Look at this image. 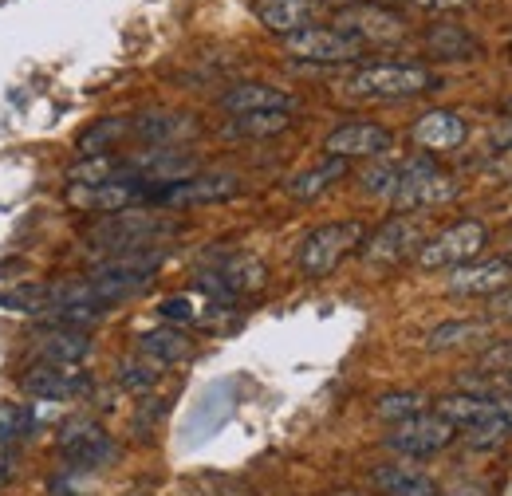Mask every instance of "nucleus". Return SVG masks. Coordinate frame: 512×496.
<instances>
[{
	"mask_svg": "<svg viewBox=\"0 0 512 496\" xmlns=\"http://www.w3.org/2000/svg\"><path fill=\"white\" fill-rule=\"evenodd\" d=\"M182 225L166 221L158 213H138V209H123V213H107L99 225L87 229V245L103 256H123V252H150L162 248V241L178 237Z\"/></svg>",
	"mask_w": 512,
	"mask_h": 496,
	"instance_id": "f257e3e1",
	"label": "nucleus"
},
{
	"mask_svg": "<svg viewBox=\"0 0 512 496\" xmlns=\"http://www.w3.org/2000/svg\"><path fill=\"white\" fill-rule=\"evenodd\" d=\"M347 95L355 99H375V103H398V99H418L438 87V75L422 63H367L355 67L343 79Z\"/></svg>",
	"mask_w": 512,
	"mask_h": 496,
	"instance_id": "f03ea898",
	"label": "nucleus"
},
{
	"mask_svg": "<svg viewBox=\"0 0 512 496\" xmlns=\"http://www.w3.org/2000/svg\"><path fill=\"white\" fill-rule=\"evenodd\" d=\"M162 260H166V248L103 256V260L87 272V280H91V288L99 292V300L111 308V304L127 300V296H134V292H142V288L154 280V272L162 268Z\"/></svg>",
	"mask_w": 512,
	"mask_h": 496,
	"instance_id": "7ed1b4c3",
	"label": "nucleus"
},
{
	"mask_svg": "<svg viewBox=\"0 0 512 496\" xmlns=\"http://www.w3.org/2000/svg\"><path fill=\"white\" fill-rule=\"evenodd\" d=\"M367 241V233H363V225L359 221H331V225H320V229H312L300 248H296V268L304 272V276H312V280H320L327 272H335L355 248H363Z\"/></svg>",
	"mask_w": 512,
	"mask_h": 496,
	"instance_id": "20e7f679",
	"label": "nucleus"
},
{
	"mask_svg": "<svg viewBox=\"0 0 512 496\" xmlns=\"http://www.w3.org/2000/svg\"><path fill=\"white\" fill-rule=\"evenodd\" d=\"M457 182L442 174L430 158H410L402 162V182L390 193V205L398 213H418V209H438V205H449L457 197Z\"/></svg>",
	"mask_w": 512,
	"mask_h": 496,
	"instance_id": "39448f33",
	"label": "nucleus"
},
{
	"mask_svg": "<svg viewBox=\"0 0 512 496\" xmlns=\"http://www.w3.org/2000/svg\"><path fill=\"white\" fill-rule=\"evenodd\" d=\"M489 245V229L477 221V217H465V221H453L442 233H434L426 245L418 248V264L426 272H442V268H461L469 260L481 256V248Z\"/></svg>",
	"mask_w": 512,
	"mask_h": 496,
	"instance_id": "423d86ee",
	"label": "nucleus"
},
{
	"mask_svg": "<svg viewBox=\"0 0 512 496\" xmlns=\"http://www.w3.org/2000/svg\"><path fill=\"white\" fill-rule=\"evenodd\" d=\"M119 445L111 441V434L91 422V418H75L67 422L64 434H60V461H64L71 473H91V469H103L107 461H115Z\"/></svg>",
	"mask_w": 512,
	"mask_h": 496,
	"instance_id": "0eeeda50",
	"label": "nucleus"
},
{
	"mask_svg": "<svg viewBox=\"0 0 512 496\" xmlns=\"http://www.w3.org/2000/svg\"><path fill=\"white\" fill-rule=\"evenodd\" d=\"M453 437H457V430L449 426L446 418L438 410H426V414H414V418L390 426L386 449H394L402 457H434V453L453 445Z\"/></svg>",
	"mask_w": 512,
	"mask_h": 496,
	"instance_id": "6e6552de",
	"label": "nucleus"
},
{
	"mask_svg": "<svg viewBox=\"0 0 512 496\" xmlns=\"http://www.w3.org/2000/svg\"><path fill=\"white\" fill-rule=\"evenodd\" d=\"M241 193L237 174H190L182 182L150 189V205H166V209H193V205H213V201H229Z\"/></svg>",
	"mask_w": 512,
	"mask_h": 496,
	"instance_id": "1a4fd4ad",
	"label": "nucleus"
},
{
	"mask_svg": "<svg viewBox=\"0 0 512 496\" xmlns=\"http://www.w3.org/2000/svg\"><path fill=\"white\" fill-rule=\"evenodd\" d=\"M284 52L308 63H355L363 56V44L339 28H304L296 36H284Z\"/></svg>",
	"mask_w": 512,
	"mask_h": 496,
	"instance_id": "9d476101",
	"label": "nucleus"
},
{
	"mask_svg": "<svg viewBox=\"0 0 512 496\" xmlns=\"http://www.w3.org/2000/svg\"><path fill=\"white\" fill-rule=\"evenodd\" d=\"M335 24H339V32L355 36L359 44H390V40L406 36V20L383 4H347L335 12Z\"/></svg>",
	"mask_w": 512,
	"mask_h": 496,
	"instance_id": "9b49d317",
	"label": "nucleus"
},
{
	"mask_svg": "<svg viewBox=\"0 0 512 496\" xmlns=\"http://www.w3.org/2000/svg\"><path fill=\"white\" fill-rule=\"evenodd\" d=\"M422 229H418V221H410V217H390L386 225H379L367 241H363V260L367 264H375V268H394V264H402L414 248H422Z\"/></svg>",
	"mask_w": 512,
	"mask_h": 496,
	"instance_id": "f8f14e48",
	"label": "nucleus"
},
{
	"mask_svg": "<svg viewBox=\"0 0 512 496\" xmlns=\"http://www.w3.org/2000/svg\"><path fill=\"white\" fill-rule=\"evenodd\" d=\"M394 146V134L379 123H343L335 126L327 138H323V150L327 158H386Z\"/></svg>",
	"mask_w": 512,
	"mask_h": 496,
	"instance_id": "ddd939ff",
	"label": "nucleus"
},
{
	"mask_svg": "<svg viewBox=\"0 0 512 496\" xmlns=\"http://www.w3.org/2000/svg\"><path fill=\"white\" fill-rule=\"evenodd\" d=\"M24 394H32L36 402H67L91 390V378L79 367H60V363H36L32 371L20 378Z\"/></svg>",
	"mask_w": 512,
	"mask_h": 496,
	"instance_id": "4468645a",
	"label": "nucleus"
},
{
	"mask_svg": "<svg viewBox=\"0 0 512 496\" xmlns=\"http://www.w3.org/2000/svg\"><path fill=\"white\" fill-rule=\"evenodd\" d=\"M512 284V264L505 256H477V260H469V264H461V268H453V276H449V296H497L501 288H509Z\"/></svg>",
	"mask_w": 512,
	"mask_h": 496,
	"instance_id": "2eb2a0df",
	"label": "nucleus"
},
{
	"mask_svg": "<svg viewBox=\"0 0 512 496\" xmlns=\"http://www.w3.org/2000/svg\"><path fill=\"white\" fill-rule=\"evenodd\" d=\"M150 197L146 182H107V186H67V205L83 213H123Z\"/></svg>",
	"mask_w": 512,
	"mask_h": 496,
	"instance_id": "dca6fc26",
	"label": "nucleus"
},
{
	"mask_svg": "<svg viewBox=\"0 0 512 496\" xmlns=\"http://www.w3.org/2000/svg\"><path fill=\"white\" fill-rule=\"evenodd\" d=\"M32 347H36V355H40L44 363L79 367V363L91 355V335L79 331V327H56V323H48V327L32 339Z\"/></svg>",
	"mask_w": 512,
	"mask_h": 496,
	"instance_id": "f3484780",
	"label": "nucleus"
},
{
	"mask_svg": "<svg viewBox=\"0 0 512 496\" xmlns=\"http://www.w3.org/2000/svg\"><path fill=\"white\" fill-rule=\"evenodd\" d=\"M130 134L150 142V146H182L186 138L197 134V119L182 115V111H150V115L130 123Z\"/></svg>",
	"mask_w": 512,
	"mask_h": 496,
	"instance_id": "a211bd4d",
	"label": "nucleus"
},
{
	"mask_svg": "<svg viewBox=\"0 0 512 496\" xmlns=\"http://www.w3.org/2000/svg\"><path fill=\"white\" fill-rule=\"evenodd\" d=\"M256 20L272 32V36H296L304 28H312L316 20V0H256Z\"/></svg>",
	"mask_w": 512,
	"mask_h": 496,
	"instance_id": "6ab92c4d",
	"label": "nucleus"
},
{
	"mask_svg": "<svg viewBox=\"0 0 512 496\" xmlns=\"http://www.w3.org/2000/svg\"><path fill=\"white\" fill-rule=\"evenodd\" d=\"M371 485L383 496H438V485L430 473H422L418 465L406 461H386L371 469Z\"/></svg>",
	"mask_w": 512,
	"mask_h": 496,
	"instance_id": "aec40b11",
	"label": "nucleus"
},
{
	"mask_svg": "<svg viewBox=\"0 0 512 496\" xmlns=\"http://www.w3.org/2000/svg\"><path fill=\"white\" fill-rule=\"evenodd\" d=\"M221 107L237 119V115H264V111H292V95H284L280 87L268 83H237L221 95Z\"/></svg>",
	"mask_w": 512,
	"mask_h": 496,
	"instance_id": "412c9836",
	"label": "nucleus"
},
{
	"mask_svg": "<svg viewBox=\"0 0 512 496\" xmlns=\"http://www.w3.org/2000/svg\"><path fill=\"white\" fill-rule=\"evenodd\" d=\"M414 142L426 150H453L465 142V119L457 111H426L414 123Z\"/></svg>",
	"mask_w": 512,
	"mask_h": 496,
	"instance_id": "4be33fe9",
	"label": "nucleus"
},
{
	"mask_svg": "<svg viewBox=\"0 0 512 496\" xmlns=\"http://www.w3.org/2000/svg\"><path fill=\"white\" fill-rule=\"evenodd\" d=\"M138 351L162 367H174V363H186L193 355V339L182 327H154L138 339Z\"/></svg>",
	"mask_w": 512,
	"mask_h": 496,
	"instance_id": "5701e85b",
	"label": "nucleus"
},
{
	"mask_svg": "<svg viewBox=\"0 0 512 496\" xmlns=\"http://www.w3.org/2000/svg\"><path fill=\"white\" fill-rule=\"evenodd\" d=\"M426 48L434 60H477L481 44L473 32H465L461 24H430L426 28Z\"/></svg>",
	"mask_w": 512,
	"mask_h": 496,
	"instance_id": "b1692460",
	"label": "nucleus"
},
{
	"mask_svg": "<svg viewBox=\"0 0 512 496\" xmlns=\"http://www.w3.org/2000/svg\"><path fill=\"white\" fill-rule=\"evenodd\" d=\"M213 276L233 292V296H253L264 288V264L249 256V252H233L229 260H221L217 268H213Z\"/></svg>",
	"mask_w": 512,
	"mask_h": 496,
	"instance_id": "393cba45",
	"label": "nucleus"
},
{
	"mask_svg": "<svg viewBox=\"0 0 512 496\" xmlns=\"http://www.w3.org/2000/svg\"><path fill=\"white\" fill-rule=\"evenodd\" d=\"M442 418H446L453 430H469V426H477L485 414H493L497 410V398H485V394H469V390H457V394H446V398H438V406H434Z\"/></svg>",
	"mask_w": 512,
	"mask_h": 496,
	"instance_id": "a878e982",
	"label": "nucleus"
},
{
	"mask_svg": "<svg viewBox=\"0 0 512 496\" xmlns=\"http://www.w3.org/2000/svg\"><path fill=\"white\" fill-rule=\"evenodd\" d=\"M489 339V323L477 319H446L426 335V351H457V347H473Z\"/></svg>",
	"mask_w": 512,
	"mask_h": 496,
	"instance_id": "bb28decb",
	"label": "nucleus"
},
{
	"mask_svg": "<svg viewBox=\"0 0 512 496\" xmlns=\"http://www.w3.org/2000/svg\"><path fill=\"white\" fill-rule=\"evenodd\" d=\"M343 178H347V162H343V158H323L320 166L296 174V178L288 182V193H292L296 201H312V197L327 193V189L335 186V182H343Z\"/></svg>",
	"mask_w": 512,
	"mask_h": 496,
	"instance_id": "cd10ccee",
	"label": "nucleus"
},
{
	"mask_svg": "<svg viewBox=\"0 0 512 496\" xmlns=\"http://www.w3.org/2000/svg\"><path fill=\"white\" fill-rule=\"evenodd\" d=\"M426 410H430V398L422 390H390L375 402V418H383L390 426H398L414 414H426Z\"/></svg>",
	"mask_w": 512,
	"mask_h": 496,
	"instance_id": "c85d7f7f",
	"label": "nucleus"
},
{
	"mask_svg": "<svg viewBox=\"0 0 512 496\" xmlns=\"http://www.w3.org/2000/svg\"><path fill=\"white\" fill-rule=\"evenodd\" d=\"M509 437H512V422L501 414V406H497L493 414H485L477 426L465 430V445L477 449V453H493V449L509 445Z\"/></svg>",
	"mask_w": 512,
	"mask_h": 496,
	"instance_id": "c756f323",
	"label": "nucleus"
},
{
	"mask_svg": "<svg viewBox=\"0 0 512 496\" xmlns=\"http://www.w3.org/2000/svg\"><path fill=\"white\" fill-rule=\"evenodd\" d=\"M127 134H130V119H99L91 130H83V134H79V154H83V158L111 154Z\"/></svg>",
	"mask_w": 512,
	"mask_h": 496,
	"instance_id": "7c9ffc66",
	"label": "nucleus"
},
{
	"mask_svg": "<svg viewBox=\"0 0 512 496\" xmlns=\"http://www.w3.org/2000/svg\"><path fill=\"white\" fill-rule=\"evenodd\" d=\"M288 126H292V111H264V115H237L225 130L237 138H272V134H284Z\"/></svg>",
	"mask_w": 512,
	"mask_h": 496,
	"instance_id": "2f4dec72",
	"label": "nucleus"
},
{
	"mask_svg": "<svg viewBox=\"0 0 512 496\" xmlns=\"http://www.w3.org/2000/svg\"><path fill=\"white\" fill-rule=\"evenodd\" d=\"M182 496H253V489L225 473H201L182 485Z\"/></svg>",
	"mask_w": 512,
	"mask_h": 496,
	"instance_id": "473e14b6",
	"label": "nucleus"
},
{
	"mask_svg": "<svg viewBox=\"0 0 512 496\" xmlns=\"http://www.w3.org/2000/svg\"><path fill=\"white\" fill-rule=\"evenodd\" d=\"M119 382L134 390V394H146V390H154L158 382H162V363H154V359H146V355H138V359H123L119 363Z\"/></svg>",
	"mask_w": 512,
	"mask_h": 496,
	"instance_id": "72a5a7b5",
	"label": "nucleus"
},
{
	"mask_svg": "<svg viewBox=\"0 0 512 496\" xmlns=\"http://www.w3.org/2000/svg\"><path fill=\"white\" fill-rule=\"evenodd\" d=\"M28 434H32V410L20 406V402H4L0 406V449L8 453L12 445H20Z\"/></svg>",
	"mask_w": 512,
	"mask_h": 496,
	"instance_id": "f704fd0d",
	"label": "nucleus"
},
{
	"mask_svg": "<svg viewBox=\"0 0 512 496\" xmlns=\"http://www.w3.org/2000/svg\"><path fill=\"white\" fill-rule=\"evenodd\" d=\"M398 182H402V162H375V166H367L359 174V186L367 189L371 197H386V201L398 189Z\"/></svg>",
	"mask_w": 512,
	"mask_h": 496,
	"instance_id": "c9c22d12",
	"label": "nucleus"
},
{
	"mask_svg": "<svg viewBox=\"0 0 512 496\" xmlns=\"http://www.w3.org/2000/svg\"><path fill=\"white\" fill-rule=\"evenodd\" d=\"M162 315L174 319V323H193V319H201V311H193L190 296H170V300H162Z\"/></svg>",
	"mask_w": 512,
	"mask_h": 496,
	"instance_id": "e433bc0d",
	"label": "nucleus"
},
{
	"mask_svg": "<svg viewBox=\"0 0 512 496\" xmlns=\"http://www.w3.org/2000/svg\"><path fill=\"white\" fill-rule=\"evenodd\" d=\"M481 371H512V343H501V347H489L485 359H481Z\"/></svg>",
	"mask_w": 512,
	"mask_h": 496,
	"instance_id": "4c0bfd02",
	"label": "nucleus"
},
{
	"mask_svg": "<svg viewBox=\"0 0 512 496\" xmlns=\"http://www.w3.org/2000/svg\"><path fill=\"white\" fill-rule=\"evenodd\" d=\"M489 315L501 319V323H512V284L501 288L497 296H489Z\"/></svg>",
	"mask_w": 512,
	"mask_h": 496,
	"instance_id": "58836bf2",
	"label": "nucleus"
},
{
	"mask_svg": "<svg viewBox=\"0 0 512 496\" xmlns=\"http://www.w3.org/2000/svg\"><path fill=\"white\" fill-rule=\"evenodd\" d=\"M414 8H426V12H453V8H469L473 0H406Z\"/></svg>",
	"mask_w": 512,
	"mask_h": 496,
	"instance_id": "ea45409f",
	"label": "nucleus"
},
{
	"mask_svg": "<svg viewBox=\"0 0 512 496\" xmlns=\"http://www.w3.org/2000/svg\"><path fill=\"white\" fill-rule=\"evenodd\" d=\"M493 142H497V146H505V150H512V123L501 126V130L493 134Z\"/></svg>",
	"mask_w": 512,
	"mask_h": 496,
	"instance_id": "a19ab883",
	"label": "nucleus"
},
{
	"mask_svg": "<svg viewBox=\"0 0 512 496\" xmlns=\"http://www.w3.org/2000/svg\"><path fill=\"white\" fill-rule=\"evenodd\" d=\"M497 406H501V414H505V418L512 422V390H505V394L497 398Z\"/></svg>",
	"mask_w": 512,
	"mask_h": 496,
	"instance_id": "79ce46f5",
	"label": "nucleus"
},
{
	"mask_svg": "<svg viewBox=\"0 0 512 496\" xmlns=\"http://www.w3.org/2000/svg\"><path fill=\"white\" fill-rule=\"evenodd\" d=\"M4 481H8V465H4V457H0V489H4Z\"/></svg>",
	"mask_w": 512,
	"mask_h": 496,
	"instance_id": "37998d69",
	"label": "nucleus"
},
{
	"mask_svg": "<svg viewBox=\"0 0 512 496\" xmlns=\"http://www.w3.org/2000/svg\"><path fill=\"white\" fill-rule=\"evenodd\" d=\"M501 256H505V260H509V264H512V241H509V245H505V252H501Z\"/></svg>",
	"mask_w": 512,
	"mask_h": 496,
	"instance_id": "c03bdc74",
	"label": "nucleus"
},
{
	"mask_svg": "<svg viewBox=\"0 0 512 496\" xmlns=\"http://www.w3.org/2000/svg\"><path fill=\"white\" fill-rule=\"evenodd\" d=\"M505 111H509V115H512V99H509V103H505Z\"/></svg>",
	"mask_w": 512,
	"mask_h": 496,
	"instance_id": "a18cd8bd",
	"label": "nucleus"
}]
</instances>
